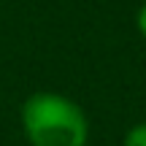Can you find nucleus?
Masks as SVG:
<instances>
[{"label":"nucleus","mask_w":146,"mask_h":146,"mask_svg":"<svg viewBox=\"0 0 146 146\" xmlns=\"http://www.w3.org/2000/svg\"><path fill=\"white\" fill-rule=\"evenodd\" d=\"M135 30L141 33V38H146V3L135 11Z\"/></svg>","instance_id":"3"},{"label":"nucleus","mask_w":146,"mask_h":146,"mask_svg":"<svg viewBox=\"0 0 146 146\" xmlns=\"http://www.w3.org/2000/svg\"><path fill=\"white\" fill-rule=\"evenodd\" d=\"M122 146H146V122L133 125L122 138Z\"/></svg>","instance_id":"2"},{"label":"nucleus","mask_w":146,"mask_h":146,"mask_svg":"<svg viewBox=\"0 0 146 146\" xmlns=\"http://www.w3.org/2000/svg\"><path fill=\"white\" fill-rule=\"evenodd\" d=\"M22 130L30 146H87V114L60 92H35L22 106Z\"/></svg>","instance_id":"1"}]
</instances>
